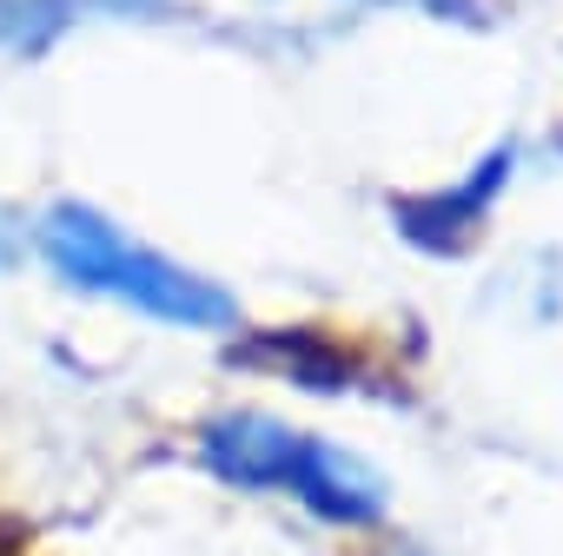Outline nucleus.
I'll return each instance as SVG.
<instances>
[{
	"mask_svg": "<svg viewBox=\"0 0 563 556\" xmlns=\"http://www.w3.org/2000/svg\"><path fill=\"white\" fill-rule=\"evenodd\" d=\"M34 238H41L47 271L60 286L87 292V299H107V305L140 312V319L173 325V332H232L239 325V299L219 286V278L179 265L173 252H159L146 238H133L100 205L60 199V205L41 212Z\"/></svg>",
	"mask_w": 563,
	"mask_h": 556,
	"instance_id": "obj_1",
	"label": "nucleus"
},
{
	"mask_svg": "<svg viewBox=\"0 0 563 556\" xmlns=\"http://www.w3.org/2000/svg\"><path fill=\"white\" fill-rule=\"evenodd\" d=\"M199 457L219 483L258 490V497H292L299 510H312L332 530H372L391 510V483L378 477V464H365L358 451L319 431L272 418V411H219L199 431Z\"/></svg>",
	"mask_w": 563,
	"mask_h": 556,
	"instance_id": "obj_2",
	"label": "nucleus"
},
{
	"mask_svg": "<svg viewBox=\"0 0 563 556\" xmlns=\"http://www.w3.org/2000/svg\"><path fill=\"white\" fill-rule=\"evenodd\" d=\"M510 166H517V153H510V146H497L471 179H457V186H438V192L411 199V205L398 212V219H405V232H411L418 245H431V252L464 245V238L477 232V219L490 212V199L510 186Z\"/></svg>",
	"mask_w": 563,
	"mask_h": 556,
	"instance_id": "obj_3",
	"label": "nucleus"
}]
</instances>
